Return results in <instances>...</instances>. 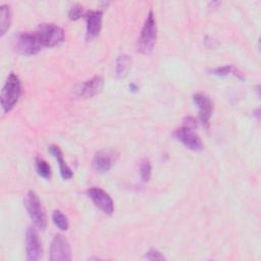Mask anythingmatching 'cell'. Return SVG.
<instances>
[{
  "label": "cell",
  "mask_w": 261,
  "mask_h": 261,
  "mask_svg": "<svg viewBox=\"0 0 261 261\" xmlns=\"http://www.w3.org/2000/svg\"><path fill=\"white\" fill-rule=\"evenodd\" d=\"M130 65V58L126 54H120L116 59V66H115V72L117 77H123Z\"/></svg>",
  "instance_id": "cell-16"
},
{
  "label": "cell",
  "mask_w": 261,
  "mask_h": 261,
  "mask_svg": "<svg viewBox=\"0 0 261 261\" xmlns=\"http://www.w3.org/2000/svg\"><path fill=\"white\" fill-rule=\"evenodd\" d=\"M211 72L215 75H218V76H226L228 74H233L234 76H238L239 79L243 80L244 76H243V73L237 68L234 67L233 65L231 64H227V65H223V66H219V67H216L214 69L211 70Z\"/></svg>",
  "instance_id": "cell-17"
},
{
  "label": "cell",
  "mask_w": 261,
  "mask_h": 261,
  "mask_svg": "<svg viewBox=\"0 0 261 261\" xmlns=\"http://www.w3.org/2000/svg\"><path fill=\"white\" fill-rule=\"evenodd\" d=\"M25 249H27V260L36 261L41 258L43 249L37 229L34 226H29L25 232Z\"/></svg>",
  "instance_id": "cell-8"
},
{
  "label": "cell",
  "mask_w": 261,
  "mask_h": 261,
  "mask_svg": "<svg viewBox=\"0 0 261 261\" xmlns=\"http://www.w3.org/2000/svg\"><path fill=\"white\" fill-rule=\"evenodd\" d=\"M50 152H51V154L54 156V158L57 160V162L59 164L60 174H61L62 178L70 179L73 176V173H72L71 169L65 163V161L63 159V154H62V151L60 150V148L58 146H56V145H52V146H50Z\"/></svg>",
  "instance_id": "cell-14"
},
{
  "label": "cell",
  "mask_w": 261,
  "mask_h": 261,
  "mask_svg": "<svg viewBox=\"0 0 261 261\" xmlns=\"http://www.w3.org/2000/svg\"><path fill=\"white\" fill-rule=\"evenodd\" d=\"M87 195L96 207H98L106 214H112L114 210V203L108 193L100 188L94 187L87 191Z\"/></svg>",
  "instance_id": "cell-10"
},
{
  "label": "cell",
  "mask_w": 261,
  "mask_h": 261,
  "mask_svg": "<svg viewBox=\"0 0 261 261\" xmlns=\"http://www.w3.org/2000/svg\"><path fill=\"white\" fill-rule=\"evenodd\" d=\"M16 48L22 55H35L43 47L40 44L35 33H21L16 40Z\"/></svg>",
  "instance_id": "cell-7"
},
{
  "label": "cell",
  "mask_w": 261,
  "mask_h": 261,
  "mask_svg": "<svg viewBox=\"0 0 261 261\" xmlns=\"http://www.w3.org/2000/svg\"><path fill=\"white\" fill-rule=\"evenodd\" d=\"M51 261H69L71 259V251L68 241L62 234H56L50 246Z\"/></svg>",
  "instance_id": "cell-6"
},
{
  "label": "cell",
  "mask_w": 261,
  "mask_h": 261,
  "mask_svg": "<svg viewBox=\"0 0 261 261\" xmlns=\"http://www.w3.org/2000/svg\"><path fill=\"white\" fill-rule=\"evenodd\" d=\"M36 170L38 172V174L46 179H49L51 177V167L50 165L41 158H36Z\"/></svg>",
  "instance_id": "cell-18"
},
{
  "label": "cell",
  "mask_w": 261,
  "mask_h": 261,
  "mask_svg": "<svg viewBox=\"0 0 261 261\" xmlns=\"http://www.w3.org/2000/svg\"><path fill=\"white\" fill-rule=\"evenodd\" d=\"M102 15L103 13L101 10H88L85 13V18L87 21V41H92L100 34L102 28Z\"/></svg>",
  "instance_id": "cell-11"
},
{
  "label": "cell",
  "mask_w": 261,
  "mask_h": 261,
  "mask_svg": "<svg viewBox=\"0 0 261 261\" xmlns=\"http://www.w3.org/2000/svg\"><path fill=\"white\" fill-rule=\"evenodd\" d=\"M21 94V84L18 76L11 72L1 91V106L4 112H9L17 103Z\"/></svg>",
  "instance_id": "cell-2"
},
{
  "label": "cell",
  "mask_w": 261,
  "mask_h": 261,
  "mask_svg": "<svg viewBox=\"0 0 261 261\" xmlns=\"http://www.w3.org/2000/svg\"><path fill=\"white\" fill-rule=\"evenodd\" d=\"M52 220L54 224L61 230H66L68 228L67 217L59 210H55L52 214Z\"/></svg>",
  "instance_id": "cell-19"
},
{
  "label": "cell",
  "mask_w": 261,
  "mask_h": 261,
  "mask_svg": "<svg viewBox=\"0 0 261 261\" xmlns=\"http://www.w3.org/2000/svg\"><path fill=\"white\" fill-rule=\"evenodd\" d=\"M42 47H54L64 40V31L54 23H42L35 32Z\"/></svg>",
  "instance_id": "cell-4"
},
{
  "label": "cell",
  "mask_w": 261,
  "mask_h": 261,
  "mask_svg": "<svg viewBox=\"0 0 261 261\" xmlns=\"http://www.w3.org/2000/svg\"><path fill=\"white\" fill-rule=\"evenodd\" d=\"M173 137L190 150L198 152L203 150L204 148V145L200 137L194 130H192L191 127L187 125L176 128L173 133Z\"/></svg>",
  "instance_id": "cell-5"
},
{
  "label": "cell",
  "mask_w": 261,
  "mask_h": 261,
  "mask_svg": "<svg viewBox=\"0 0 261 261\" xmlns=\"http://www.w3.org/2000/svg\"><path fill=\"white\" fill-rule=\"evenodd\" d=\"M145 258L148 260H163V259H165V257L156 249H150L146 253Z\"/></svg>",
  "instance_id": "cell-22"
},
{
  "label": "cell",
  "mask_w": 261,
  "mask_h": 261,
  "mask_svg": "<svg viewBox=\"0 0 261 261\" xmlns=\"http://www.w3.org/2000/svg\"><path fill=\"white\" fill-rule=\"evenodd\" d=\"M103 84V79L100 75H95L81 85L77 90V95L84 98H92L101 92Z\"/></svg>",
  "instance_id": "cell-13"
},
{
  "label": "cell",
  "mask_w": 261,
  "mask_h": 261,
  "mask_svg": "<svg viewBox=\"0 0 261 261\" xmlns=\"http://www.w3.org/2000/svg\"><path fill=\"white\" fill-rule=\"evenodd\" d=\"M82 15H83V6L79 3L73 4L68 11V17L71 20H76V19L81 18Z\"/></svg>",
  "instance_id": "cell-21"
},
{
  "label": "cell",
  "mask_w": 261,
  "mask_h": 261,
  "mask_svg": "<svg viewBox=\"0 0 261 261\" xmlns=\"http://www.w3.org/2000/svg\"><path fill=\"white\" fill-rule=\"evenodd\" d=\"M151 164L149 162V160L147 159H143L140 163V175L143 181H148L150 179L151 176Z\"/></svg>",
  "instance_id": "cell-20"
},
{
  "label": "cell",
  "mask_w": 261,
  "mask_h": 261,
  "mask_svg": "<svg viewBox=\"0 0 261 261\" xmlns=\"http://www.w3.org/2000/svg\"><path fill=\"white\" fill-rule=\"evenodd\" d=\"M157 39V27L155 16L152 10L149 11L141 30L140 37L137 42V49L142 54L152 52Z\"/></svg>",
  "instance_id": "cell-1"
},
{
  "label": "cell",
  "mask_w": 261,
  "mask_h": 261,
  "mask_svg": "<svg viewBox=\"0 0 261 261\" xmlns=\"http://www.w3.org/2000/svg\"><path fill=\"white\" fill-rule=\"evenodd\" d=\"M116 153L112 149H103L98 151L93 159V167L99 172L108 171L116 160Z\"/></svg>",
  "instance_id": "cell-12"
},
{
  "label": "cell",
  "mask_w": 261,
  "mask_h": 261,
  "mask_svg": "<svg viewBox=\"0 0 261 261\" xmlns=\"http://www.w3.org/2000/svg\"><path fill=\"white\" fill-rule=\"evenodd\" d=\"M0 35L3 37L11 23V10L6 4L0 6Z\"/></svg>",
  "instance_id": "cell-15"
},
{
  "label": "cell",
  "mask_w": 261,
  "mask_h": 261,
  "mask_svg": "<svg viewBox=\"0 0 261 261\" xmlns=\"http://www.w3.org/2000/svg\"><path fill=\"white\" fill-rule=\"evenodd\" d=\"M23 202L35 226H37L39 229H45L47 226L46 213L38 195L34 191H29L24 196Z\"/></svg>",
  "instance_id": "cell-3"
},
{
  "label": "cell",
  "mask_w": 261,
  "mask_h": 261,
  "mask_svg": "<svg viewBox=\"0 0 261 261\" xmlns=\"http://www.w3.org/2000/svg\"><path fill=\"white\" fill-rule=\"evenodd\" d=\"M193 101L198 108V116L204 127L210 125V118L213 112V103L211 99L202 93H197L193 96Z\"/></svg>",
  "instance_id": "cell-9"
}]
</instances>
